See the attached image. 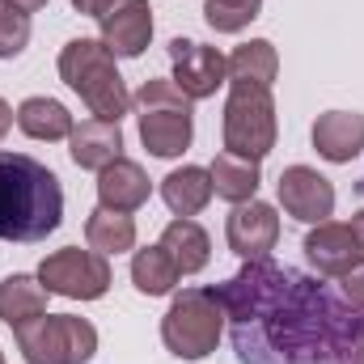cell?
I'll list each match as a JSON object with an SVG mask.
<instances>
[{
    "instance_id": "cell-1",
    "label": "cell",
    "mask_w": 364,
    "mask_h": 364,
    "mask_svg": "<svg viewBox=\"0 0 364 364\" xmlns=\"http://www.w3.org/2000/svg\"><path fill=\"white\" fill-rule=\"evenodd\" d=\"M220 309L242 364H343L360 339V309L318 275L250 259L220 288Z\"/></svg>"
},
{
    "instance_id": "cell-2",
    "label": "cell",
    "mask_w": 364,
    "mask_h": 364,
    "mask_svg": "<svg viewBox=\"0 0 364 364\" xmlns=\"http://www.w3.org/2000/svg\"><path fill=\"white\" fill-rule=\"evenodd\" d=\"M60 178L26 153H0V242H43L60 229Z\"/></svg>"
},
{
    "instance_id": "cell-3",
    "label": "cell",
    "mask_w": 364,
    "mask_h": 364,
    "mask_svg": "<svg viewBox=\"0 0 364 364\" xmlns=\"http://www.w3.org/2000/svg\"><path fill=\"white\" fill-rule=\"evenodd\" d=\"M60 81L73 93H81L93 119L119 123L132 110V93H127L119 68H114V55L102 38H73L60 51Z\"/></svg>"
},
{
    "instance_id": "cell-4",
    "label": "cell",
    "mask_w": 364,
    "mask_h": 364,
    "mask_svg": "<svg viewBox=\"0 0 364 364\" xmlns=\"http://www.w3.org/2000/svg\"><path fill=\"white\" fill-rule=\"evenodd\" d=\"M225 331V309L216 288H182L161 318V343L178 360H203L216 352Z\"/></svg>"
},
{
    "instance_id": "cell-5",
    "label": "cell",
    "mask_w": 364,
    "mask_h": 364,
    "mask_svg": "<svg viewBox=\"0 0 364 364\" xmlns=\"http://www.w3.org/2000/svg\"><path fill=\"white\" fill-rule=\"evenodd\" d=\"M26 364H90L97 352L93 322L77 314H43L38 322L13 331Z\"/></svg>"
},
{
    "instance_id": "cell-6",
    "label": "cell",
    "mask_w": 364,
    "mask_h": 364,
    "mask_svg": "<svg viewBox=\"0 0 364 364\" xmlns=\"http://www.w3.org/2000/svg\"><path fill=\"white\" fill-rule=\"evenodd\" d=\"M275 136H279V123H275L272 90L233 85L225 102V153L263 161L275 149Z\"/></svg>"
},
{
    "instance_id": "cell-7",
    "label": "cell",
    "mask_w": 364,
    "mask_h": 364,
    "mask_svg": "<svg viewBox=\"0 0 364 364\" xmlns=\"http://www.w3.org/2000/svg\"><path fill=\"white\" fill-rule=\"evenodd\" d=\"M38 279L51 296H68V301H97L110 288V259L97 250H81V246H64L51 250L38 263Z\"/></svg>"
},
{
    "instance_id": "cell-8",
    "label": "cell",
    "mask_w": 364,
    "mask_h": 364,
    "mask_svg": "<svg viewBox=\"0 0 364 364\" xmlns=\"http://www.w3.org/2000/svg\"><path fill=\"white\" fill-rule=\"evenodd\" d=\"M170 64H174V85H178L191 102H203L225 85L229 77V55H220L216 47H203L195 38H174L170 43Z\"/></svg>"
},
{
    "instance_id": "cell-9",
    "label": "cell",
    "mask_w": 364,
    "mask_h": 364,
    "mask_svg": "<svg viewBox=\"0 0 364 364\" xmlns=\"http://www.w3.org/2000/svg\"><path fill=\"white\" fill-rule=\"evenodd\" d=\"M275 195H279L284 212L292 220H301V225H322L335 212V186H331V178H322L309 166H288L279 174V182H275Z\"/></svg>"
},
{
    "instance_id": "cell-10",
    "label": "cell",
    "mask_w": 364,
    "mask_h": 364,
    "mask_svg": "<svg viewBox=\"0 0 364 364\" xmlns=\"http://www.w3.org/2000/svg\"><path fill=\"white\" fill-rule=\"evenodd\" d=\"M191 106L195 102H186V106H140L136 110V119H140V144L153 157L170 161V157H182L191 149V140H195V114H191Z\"/></svg>"
},
{
    "instance_id": "cell-11",
    "label": "cell",
    "mask_w": 364,
    "mask_h": 364,
    "mask_svg": "<svg viewBox=\"0 0 364 364\" xmlns=\"http://www.w3.org/2000/svg\"><path fill=\"white\" fill-rule=\"evenodd\" d=\"M225 237H229V250L237 259H246V263L267 259L275 250V242H279V216H275L272 203H259V199L237 203L225 220Z\"/></svg>"
},
{
    "instance_id": "cell-12",
    "label": "cell",
    "mask_w": 364,
    "mask_h": 364,
    "mask_svg": "<svg viewBox=\"0 0 364 364\" xmlns=\"http://www.w3.org/2000/svg\"><path fill=\"white\" fill-rule=\"evenodd\" d=\"M97 26H102V43L110 47V55L136 60L153 43V4L149 0H114L97 17Z\"/></svg>"
},
{
    "instance_id": "cell-13",
    "label": "cell",
    "mask_w": 364,
    "mask_h": 364,
    "mask_svg": "<svg viewBox=\"0 0 364 364\" xmlns=\"http://www.w3.org/2000/svg\"><path fill=\"white\" fill-rule=\"evenodd\" d=\"M305 259L318 267V275H343L352 272L356 263H360V242H356V233H352V225H339V220H322V225H314L309 233H305Z\"/></svg>"
},
{
    "instance_id": "cell-14",
    "label": "cell",
    "mask_w": 364,
    "mask_h": 364,
    "mask_svg": "<svg viewBox=\"0 0 364 364\" xmlns=\"http://www.w3.org/2000/svg\"><path fill=\"white\" fill-rule=\"evenodd\" d=\"M309 136H314V149H318L322 161L348 166L364 149V114H356V110H326V114H318Z\"/></svg>"
},
{
    "instance_id": "cell-15",
    "label": "cell",
    "mask_w": 364,
    "mask_h": 364,
    "mask_svg": "<svg viewBox=\"0 0 364 364\" xmlns=\"http://www.w3.org/2000/svg\"><path fill=\"white\" fill-rule=\"evenodd\" d=\"M149 195H153V182L144 174V166L132 161V157H119V161H110L97 174V203L110 208V212H127L132 216L136 208L149 203Z\"/></svg>"
},
{
    "instance_id": "cell-16",
    "label": "cell",
    "mask_w": 364,
    "mask_h": 364,
    "mask_svg": "<svg viewBox=\"0 0 364 364\" xmlns=\"http://www.w3.org/2000/svg\"><path fill=\"white\" fill-rule=\"evenodd\" d=\"M68 153H73V161H77L81 170H97V174H102L110 161L123 157V132H119V123L85 119V123L73 127V136H68Z\"/></svg>"
},
{
    "instance_id": "cell-17",
    "label": "cell",
    "mask_w": 364,
    "mask_h": 364,
    "mask_svg": "<svg viewBox=\"0 0 364 364\" xmlns=\"http://www.w3.org/2000/svg\"><path fill=\"white\" fill-rule=\"evenodd\" d=\"M47 288H43V279L38 275H9L4 284H0V322L4 326H13V331H21V326H30V322H38L43 314H47Z\"/></svg>"
},
{
    "instance_id": "cell-18",
    "label": "cell",
    "mask_w": 364,
    "mask_h": 364,
    "mask_svg": "<svg viewBox=\"0 0 364 364\" xmlns=\"http://www.w3.org/2000/svg\"><path fill=\"white\" fill-rule=\"evenodd\" d=\"M208 174H212V195L229 199L233 208H237V203H250L255 191H259V182H263L259 161L237 157V153H216L212 166H208Z\"/></svg>"
},
{
    "instance_id": "cell-19",
    "label": "cell",
    "mask_w": 364,
    "mask_h": 364,
    "mask_svg": "<svg viewBox=\"0 0 364 364\" xmlns=\"http://www.w3.org/2000/svg\"><path fill=\"white\" fill-rule=\"evenodd\" d=\"M275 77H279V55H275V43H267V38H250L229 55V85L272 90Z\"/></svg>"
},
{
    "instance_id": "cell-20",
    "label": "cell",
    "mask_w": 364,
    "mask_h": 364,
    "mask_svg": "<svg viewBox=\"0 0 364 364\" xmlns=\"http://www.w3.org/2000/svg\"><path fill=\"white\" fill-rule=\"evenodd\" d=\"M161 246L170 250V259H174V267H178L182 275L203 272V267H208V259H212V242H208L203 225H195L191 216H178V220H170V225H166Z\"/></svg>"
},
{
    "instance_id": "cell-21",
    "label": "cell",
    "mask_w": 364,
    "mask_h": 364,
    "mask_svg": "<svg viewBox=\"0 0 364 364\" xmlns=\"http://www.w3.org/2000/svg\"><path fill=\"white\" fill-rule=\"evenodd\" d=\"M161 199L174 216H199L212 203V174L199 166H182L161 178Z\"/></svg>"
},
{
    "instance_id": "cell-22",
    "label": "cell",
    "mask_w": 364,
    "mask_h": 364,
    "mask_svg": "<svg viewBox=\"0 0 364 364\" xmlns=\"http://www.w3.org/2000/svg\"><path fill=\"white\" fill-rule=\"evenodd\" d=\"M17 127L30 140H68L77 123H73L64 102H55V97H26L17 106Z\"/></svg>"
},
{
    "instance_id": "cell-23",
    "label": "cell",
    "mask_w": 364,
    "mask_h": 364,
    "mask_svg": "<svg viewBox=\"0 0 364 364\" xmlns=\"http://www.w3.org/2000/svg\"><path fill=\"white\" fill-rule=\"evenodd\" d=\"M85 242H90V250L97 255H127V250H136V220L127 216V212H110V208H93L90 220H85Z\"/></svg>"
},
{
    "instance_id": "cell-24",
    "label": "cell",
    "mask_w": 364,
    "mask_h": 364,
    "mask_svg": "<svg viewBox=\"0 0 364 364\" xmlns=\"http://www.w3.org/2000/svg\"><path fill=\"white\" fill-rule=\"evenodd\" d=\"M178 275L182 272L174 267V259H170L166 246H144V250H136V259H132V284H136V292H144V296H166V292H174Z\"/></svg>"
},
{
    "instance_id": "cell-25",
    "label": "cell",
    "mask_w": 364,
    "mask_h": 364,
    "mask_svg": "<svg viewBox=\"0 0 364 364\" xmlns=\"http://www.w3.org/2000/svg\"><path fill=\"white\" fill-rule=\"evenodd\" d=\"M263 13V0H203V17L216 34H237Z\"/></svg>"
},
{
    "instance_id": "cell-26",
    "label": "cell",
    "mask_w": 364,
    "mask_h": 364,
    "mask_svg": "<svg viewBox=\"0 0 364 364\" xmlns=\"http://www.w3.org/2000/svg\"><path fill=\"white\" fill-rule=\"evenodd\" d=\"M30 47V13L0 0V60H17Z\"/></svg>"
},
{
    "instance_id": "cell-27",
    "label": "cell",
    "mask_w": 364,
    "mask_h": 364,
    "mask_svg": "<svg viewBox=\"0 0 364 364\" xmlns=\"http://www.w3.org/2000/svg\"><path fill=\"white\" fill-rule=\"evenodd\" d=\"M191 97L174 85V81H161V77H149L140 90L132 93V106L140 110V106H186Z\"/></svg>"
},
{
    "instance_id": "cell-28",
    "label": "cell",
    "mask_w": 364,
    "mask_h": 364,
    "mask_svg": "<svg viewBox=\"0 0 364 364\" xmlns=\"http://www.w3.org/2000/svg\"><path fill=\"white\" fill-rule=\"evenodd\" d=\"M343 301H348L352 309H360V314H364V259L343 275Z\"/></svg>"
},
{
    "instance_id": "cell-29",
    "label": "cell",
    "mask_w": 364,
    "mask_h": 364,
    "mask_svg": "<svg viewBox=\"0 0 364 364\" xmlns=\"http://www.w3.org/2000/svg\"><path fill=\"white\" fill-rule=\"evenodd\" d=\"M110 4H114V0H73V9H77V13H85V17H102Z\"/></svg>"
},
{
    "instance_id": "cell-30",
    "label": "cell",
    "mask_w": 364,
    "mask_h": 364,
    "mask_svg": "<svg viewBox=\"0 0 364 364\" xmlns=\"http://www.w3.org/2000/svg\"><path fill=\"white\" fill-rule=\"evenodd\" d=\"M9 127H13V110H9V102L0 97V140L9 136Z\"/></svg>"
},
{
    "instance_id": "cell-31",
    "label": "cell",
    "mask_w": 364,
    "mask_h": 364,
    "mask_svg": "<svg viewBox=\"0 0 364 364\" xmlns=\"http://www.w3.org/2000/svg\"><path fill=\"white\" fill-rule=\"evenodd\" d=\"M343 364H364V335L356 339V343H352V352L343 356Z\"/></svg>"
},
{
    "instance_id": "cell-32",
    "label": "cell",
    "mask_w": 364,
    "mask_h": 364,
    "mask_svg": "<svg viewBox=\"0 0 364 364\" xmlns=\"http://www.w3.org/2000/svg\"><path fill=\"white\" fill-rule=\"evenodd\" d=\"M9 4H17L21 13H38V9H47V0H9Z\"/></svg>"
},
{
    "instance_id": "cell-33",
    "label": "cell",
    "mask_w": 364,
    "mask_h": 364,
    "mask_svg": "<svg viewBox=\"0 0 364 364\" xmlns=\"http://www.w3.org/2000/svg\"><path fill=\"white\" fill-rule=\"evenodd\" d=\"M352 233H356V242H360V250H364V208L352 216Z\"/></svg>"
},
{
    "instance_id": "cell-34",
    "label": "cell",
    "mask_w": 364,
    "mask_h": 364,
    "mask_svg": "<svg viewBox=\"0 0 364 364\" xmlns=\"http://www.w3.org/2000/svg\"><path fill=\"white\" fill-rule=\"evenodd\" d=\"M0 364H4V352H0Z\"/></svg>"
},
{
    "instance_id": "cell-35",
    "label": "cell",
    "mask_w": 364,
    "mask_h": 364,
    "mask_svg": "<svg viewBox=\"0 0 364 364\" xmlns=\"http://www.w3.org/2000/svg\"><path fill=\"white\" fill-rule=\"evenodd\" d=\"M360 331H364V318H360Z\"/></svg>"
}]
</instances>
